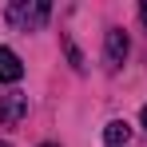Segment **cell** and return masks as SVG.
<instances>
[{"instance_id": "8", "label": "cell", "mask_w": 147, "mask_h": 147, "mask_svg": "<svg viewBox=\"0 0 147 147\" xmlns=\"http://www.w3.org/2000/svg\"><path fill=\"white\" fill-rule=\"evenodd\" d=\"M44 147H56V143H44Z\"/></svg>"}, {"instance_id": "2", "label": "cell", "mask_w": 147, "mask_h": 147, "mask_svg": "<svg viewBox=\"0 0 147 147\" xmlns=\"http://www.w3.org/2000/svg\"><path fill=\"white\" fill-rule=\"evenodd\" d=\"M24 115H28V96H20V92L0 96V123H4V127H16Z\"/></svg>"}, {"instance_id": "1", "label": "cell", "mask_w": 147, "mask_h": 147, "mask_svg": "<svg viewBox=\"0 0 147 147\" xmlns=\"http://www.w3.org/2000/svg\"><path fill=\"white\" fill-rule=\"evenodd\" d=\"M48 4L44 0H32V4H24V0H16L12 8H8V24L12 28H20V32H36V28L48 20Z\"/></svg>"}, {"instance_id": "3", "label": "cell", "mask_w": 147, "mask_h": 147, "mask_svg": "<svg viewBox=\"0 0 147 147\" xmlns=\"http://www.w3.org/2000/svg\"><path fill=\"white\" fill-rule=\"evenodd\" d=\"M123 60H127V32L107 28V68H119Z\"/></svg>"}, {"instance_id": "4", "label": "cell", "mask_w": 147, "mask_h": 147, "mask_svg": "<svg viewBox=\"0 0 147 147\" xmlns=\"http://www.w3.org/2000/svg\"><path fill=\"white\" fill-rule=\"evenodd\" d=\"M24 76V64H20V56L12 48H0V80H8V84H16Z\"/></svg>"}, {"instance_id": "6", "label": "cell", "mask_w": 147, "mask_h": 147, "mask_svg": "<svg viewBox=\"0 0 147 147\" xmlns=\"http://www.w3.org/2000/svg\"><path fill=\"white\" fill-rule=\"evenodd\" d=\"M139 16H143V24H147V4H143V8H139Z\"/></svg>"}, {"instance_id": "5", "label": "cell", "mask_w": 147, "mask_h": 147, "mask_svg": "<svg viewBox=\"0 0 147 147\" xmlns=\"http://www.w3.org/2000/svg\"><path fill=\"white\" fill-rule=\"evenodd\" d=\"M127 139H131V127L123 119H111L107 127H103V143L107 147H127Z\"/></svg>"}, {"instance_id": "7", "label": "cell", "mask_w": 147, "mask_h": 147, "mask_svg": "<svg viewBox=\"0 0 147 147\" xmlns=\"http://www.w3.org/2000/svg\"><path fill=\"white\" fill-rule=\"evenodd\" d=\"M139 119H143V127H147V107H143V115H139Z\"/></svg>"}, {"instance_id": "9", "label": "cell", "mask_w": 147, "mask_h": 147, "mask_svg": "<svg viewBox=\"0 0 147 147\" xmlns=\"http://www.w3.org/2000/svg\"><path fill=\"white\" fill-rule=\"evenodd\" d=\"M0 147H8V143H0Z\"/></svg>"}]
</instances>
